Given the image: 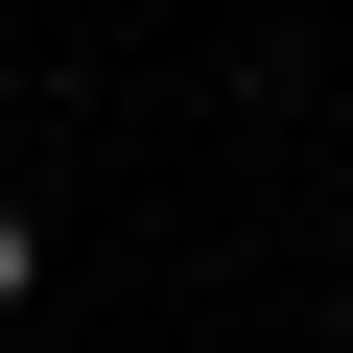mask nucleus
I'll return each instance as SVG.
<instances>
[{
    "mask_svg": "<svg viewBox=\"0 0 353 353\" xmlns=\"http://www.w3.org/2000/svg\"><path fill=\"white\" fill-rule=\"evenodd\" d=\"M0 306H24V212H0Z\"/></svg>",
    "mask_w": 353,
    "mask_h": 353,
    "instance_id": "obj_1",
    "label": "nucleus"
}]
</instances>
